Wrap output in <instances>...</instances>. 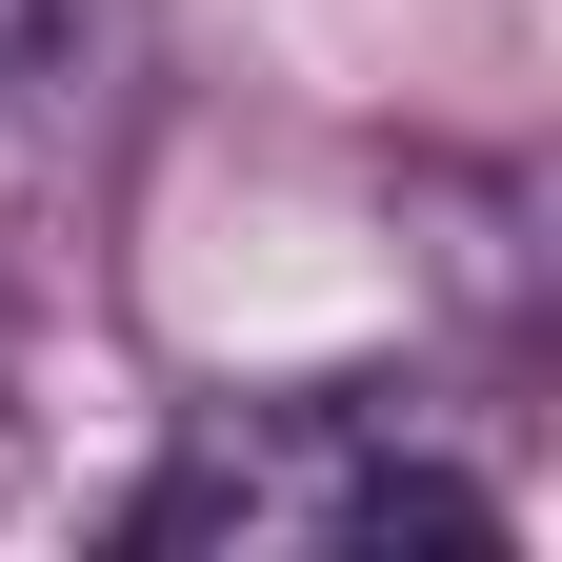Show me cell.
I'll use <instances>...</instances> for the list:
<instances>
[{
    "label": "cell",
    "mask_w": 562,
    "mask_h": 562,
    "mask_svg": "<svg viewBox=\"0 0 562 562\" xmlns=\"http://www.w3.org/2000/svg\"><path fill=\"white\" fill-rule=\"evenodd\" d=\"M0 81H41V101H81V0H0Z\"/></svg>",
    "instance_id": "6da1fadb"
}]
</instances>
